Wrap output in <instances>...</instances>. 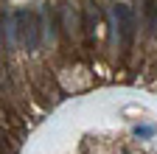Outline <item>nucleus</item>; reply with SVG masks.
Masks as SVG:
<instances>
[{"mask_svg": "<svg viewBox=\"0 0 157 154\" xmlns=\"http://www.w3.org/2000/svg\"><path fill=\"white\" fill-rule=\"evenodd\" d=\"M112 17H115V23H118V31H121L124 45H129L132 31H135V14H132V9L124 6V3H115L112 6Z\"/></svg>", "mask_w": 157, "mask_h": 154, "instance_id": "2", "label": "nucleus"}, {"mask_svg": "<svg viewBox=\"0 0 157 154\" xmlns=\"http://www.w3.org/2000/svg\"><path fill=\"white\" fill-rule=\"evenodd\" d=\"M154 132H157V126H137V129H135L137 137H151Z\"/></svg>", "mask_w": 157, "mask_h": 154, "instance_id": "3", "label": "nucleus"}, {"mask_svg": "<svg viewBox=\"0 0 157 154\" xmlns=\"http://www.w3.org/2000/svg\"><path fill=\"white\" fill-rule=\"evenodd\" d=\"M17 34H20V39H23V45L28 48V51H34L36 48V42H39V25H36V17L31 14V11H17Z\"/></svg>", "mask_w": 157, "mask_h": 154, "instance_id": "1", "label": "nucleus"}]
</instances>
